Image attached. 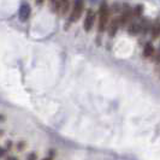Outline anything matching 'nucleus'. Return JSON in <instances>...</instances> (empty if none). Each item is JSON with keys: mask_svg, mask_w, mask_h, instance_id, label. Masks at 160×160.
Returning <instances> with one entry per match:
<instances>
[{"mask_svg": "<svg viewBox=\"0 0 160 160\" xmlns=\"http://www.w3.org/2000/svg\"><path fill=\"white\" fill-rule=\"evenodd\" d=\"M118 28H119V21H118V18H114L111 22V24H110V27H108V35L114 36L117 30H118Z\"/></svg>", "mask_w": 160, "mask_h": 160, "instance_id": "5", "label": "nucleus"}, {"mask_svg": "<svg viewBox=\"0 0 160 160\" xmlns=\"http://www.w3.org/2000/svg\"><path fill=\"white\" fill-rule=\"evenodd\" d=\"M141 12H142V6H137V8H135V16H140Z\"/></svg>", "mask_w": 160, "mask_h": 160, "instance_id": "10", "label": "nucleus"}, {"mask_svg": "<svg viewBox=\"0 0 160 160\" xmlns=\"http://www.w3.org/2000/svg\"><path fill=\"white\" fill-rule=\"evenodd\" d=\"M108 17H110V10L106 2H102L100 5L99 10V32H104L107 22H108Z\"/></svg>", "mask_w": 160, "mask_h": 160, "instance_id": "1", "label": "nucleus"}, {"mask_svg": "<svg viewBox=\"0 0 160 160\" xmlns=\"http://www.w3.org/2000/svg\"><path fill=\"white\" fill-rule=\"evenodd\" d=\"M143 54L144 57H152L154 54V47H153V45L151 42H148V43H146L143 47Z\"/></svg>", "mask_w": 160, "mask_h": 160, "instance_id": "7", "label": "nucleus"}, {"mask_svg": "<svg viewBox=\"0 0 160 160\" xmlns=\"http://www.w3.org/2000/svg\"><path fill=\"white\" fill-rule=\"evenodd\" d=\"M4 153H5V151H4V149L0 147V157H2V155H4Z\"/></svg>", "mask_w": 160, "mask_h": 160, "instance_id": "11", "label": "nucleus"}, {"mask_svg": "<svg viewBox=\"0 0 160 160\" xmlns=\"http://www.w3.org/2000/svg\"><path fill=\"white\" fill-rule=\"evenodd\" d=\"M160 34V28H159V21H157L155 24L153 25L152 28V35H153V39H158Z\"/></svg>", "mask_w": 160, "mask_h": 160, "instance_id": "9", "label": "nucleus"}, {"mask_svg": "<svg viewBox=\"0 0 160 160\" xmlns=\"http://www.w3.org/2000/svg\"><path fill=\"white\" fill-rule=\"evenodd\" d=\"M94 21H95V13L93 12V10H88L87 11V16L84 18V23H83L86 32H90V29L94 25Z\"/></svg>", "mask_w": 160, "mask_h": 160, "instance_id": "3", "label": "nucleus"}, {"mask_svg": "<svg viewBox=\"0 0 160 160\" xmlns=\"http://www.w3.org/2000/svg\"><path fill=\"white\" fill-rule=\"evenodd\" d=\"M30 12H32V8L28 4H22L21 8H19V11H18V17L22 22H25L29 17H30Z\"/></svg>", "mask_w": 160, "mask_h": 160, "instance_id": "4", "label": "nucleus"}, {"mask_svg": "<svg viewBox=\"0 0 160 160\" xmlns=\"http://www.w3.org/2000/svg\"><path fill=\"white\" fill-rule=\"evenodd\" d=\"M128 32L130 35H136V34H138V32H141V25L137 23H131L130 27H129Z\"/></svg>", "mask_w": 160, "mask_h": 160, "instance_id": "8", "label": "nucleus"}, {"mask_svg": "<svg viewBox=\"0 0 160 160\" xmlns=\"http://www.w3.org/2000/svg\"><path fill=\"white\" fill-rule=\"evenodd\" d=\"M8 160H17L16 158H13V157H11V158H8Z\"/></svg>", "mask_w": 160, "mask_h": 160, "instance_id": "13", "label": "nucleus"}, {"mask_svg": "<svg viewBox=\"0 0 160 160\" xmlns=\"http://www.w3.org/2000/svg\"><path fill=\"white\" fill-rule=\"evenodd\" d=\"M52 1H53V2H58V1H59V0H52Z\"/></svg>", "mask_w": 160, "mask_h": 160, "instance_id": "14", "label": "nucleus"}, {"mask_svg": "<svg viewBox=\"0 0 160 160\" xmlns=\"http://www.w3.org/2000/svg\"><path fill=\"white\" fill-rule=\"evenodd\" d=\"M42 1H43V0H36V2H38L39 5H40V4H42Z\"/></svg>", "mask_w": 160, "mask_h": 160, "instance_id": "12", "label": "nucleus"}, {"mask_svg": "<svg viewBox=\"0 0 160 160\" xmlns=\"http://www.w3.org/2000/svg\"><path fill=\"white\" fill-rule=\"evenodd\" d=\"M43 160H51V159H43Z\"/></svg>", "mask_w": 160, "mask_h": 160, "instance_id": "15", "label": "nucleus"}, {"mask_svg": "<svg viewBox=\"0 0 160 160\" xmlns=\"http://www.w3.org/2000/svg\"><path fill=\"white\" fill-rule=\"evenodd\" d=\"M58 8H59L60 13L64 15L69 8V0H59L58 1Z\"/></svg>", "mask_w": 160, "mask_h": 160, "instance_id": "6", "label": "nucleus"}, {"mask_svg": "<svg viewBox=\"0 0 160 160\" xmlns=\"http://www.w3.org/2000/svg\"><path fill=\"white\" fill-rule=\"evenodd\" d=\"M83 5H84L83 0H75L71 15H70V22H77L80 19V17L82 16V12H83Z\"/></svg>", "mask_w": 160, "mask_h": 160, "instance_id": "2", "label": "nucleus"}]
</instances>
